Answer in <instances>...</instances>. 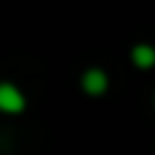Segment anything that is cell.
<instances>
[{"instance_id":"6da1fadb","label":"cell","mask_w":155,"mask_h":155,"mask_svg":"<svg viewBox=\"0 0 155 155\" xmlns=\"http://www.w3.org/2000/svg\"><path fill=\"white\" fill-rule=\"evenodd\" d=\"M0 109L3 112H22L25 109V95L19 93V87L0 82Z\"/></svg>"},{"instance_id":"7a4b0ae2","label":"cell","mask_w":155,"mask_h":155,"mask_svg":"<svg viewBox=\"0 0 155 155\" xmlns=\"http://www.w3.org/2000/svg\"><path fill=\"white\" fill-rule=\"evenodd\" d=\"M106 84H109V79H106V74H104L101 68H90V71L82 76V87H84L90 95H101V93L106 90Z\"/></svg>"},{"instance_id":"3957f363","label":"cell","mask_w":155,"mask_h":155,"mask_svg":"<svg viewBox=\"0 0 155 155\" xmlns=\"http://www.w3.org/2000/svg\"><path fill=\"white\" fill-rule=\"evenodd\" d=\"M131 57H134V63H136L139 68H150V65H155V49L150 46V44H136L134 52H131Z\"/></svg>"}]
</instances>
